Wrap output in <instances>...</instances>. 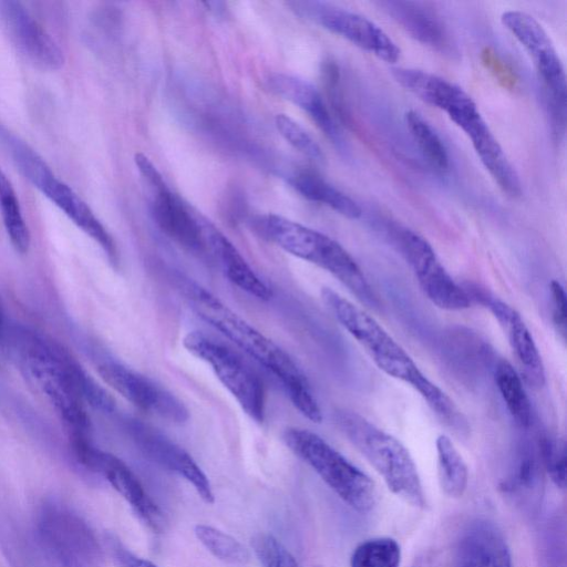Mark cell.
<instances>
[{
    "label": "cell",
    "mask_w": 567,
    "mask_h": 567,
    "mask_svg": "<svg viewBox=\"0 0 567 567\" xmlns=\"http://www.w3.org/2000/svg\"><path fill=\"white\" fill-rule=\"evenodd\" d=\"M4 343L23 374L45 396L68 427L72 445L90 442L85 401L104 410L114 400L91 380L61 344L25 327L6 329Z\"/></svg>",
    "instance_id": "cell-1"
},
{
    "label": "cell",
    "mask_w": 567,
    "mask_h": 567,
    "mask_svg": "<svg viewBox=\"0 0 567 567\" xmlns=\"http://www.w3.org/2000/svg\"><path fill=\"white\" fill-rule=\"evenodd\" d=\"M179 287L199 318L280 381L291 403L305 417L315 423L322 421V411L306 374L284 349L197 282L179 279Z\"/></svg>",
    "instance_id": "cell-2"
},
{
    "label": "cell",
    "mask_w": 567,
    "mask_h": 567,
    "mask_svg": "<svg viewBox=\"0 0 567 567\" xmlns=\"http://www.w3.org/2000/svg\"><path fill=\"white\" fill-rule=\"evenodd\" d=\"M321 299L378 369L413 388L447 426L460 432L466 429V420L453 400L419 369L410 354L371 315L327 287L321 289Z\"/></svg>",
    "instance_id": "cell-3"
},
{
    "label": "cell",
    "mask_w": 567,
    "mask_h": 567,
    "mask_svg": "<svg viewBox=\"0 0 567 567\" xmlns=\"http://www.w3.org/2000/svg\"><path fill=\"white\" fill-rule=\"evenodd\" d=\"M394 80L426 104L446 113L471 140L481 163L504 194L513 198L522 195L516 169L476 103L461 86L433 73L411 68L399 69Z\"/></svg>",
    "instance_id": "cell-4"
},
{
    "label": "cell",
    "mask_w": 567,
    "mask_h": 567,
    "mask_svg": "<svg viewBox=\"0 0 567 567\" xmlns=\"http://www.w3.org/2000/svg\"><path fill=\"white\" fill-rule=\"evenodd\" d=\"M258 229L285 251L331 274L361 302L378 307L379 300L353 257L334 239L278 215H267Z\"/></svg>",
    "instance_id": "cell-5"
},
{
    "label": "cell",
    "mask_w": 567,
    "mask_h": 567,
    "mask_svg": "<svg viewBox=\"0 0 567 567\" xmlns=\"http://www.w3.org/2000/svg\"><path fill=\"white\" fill-rule=\"evenodd\" d=\"M339 423L350 442L382 476L394 495L413 507H425V494L416 465L396 437L358 413L340 414Z\"/></svg>",
    "instance_id": "cell-6"
},
{
    "label": "cell",
    "mask_w": 567,
    "mask_h": 567,
    "mask_svg": "<svg viewBox=\"0 0 567 567\" xmlns=\"http://www.w3.org/2000/svg\"><path fill=\"white\" fill-rule=\"evenodd\" d=\"M284 441L350 507L360 513L374 507L378 498L374 482L320 435L307 429L289 427Z\"/></svg>",
    "instance_id": "cell-7"
},
{
    "label": "cell",
    "mask_w": 567,
    "mask_h": 567,
    "mask_svg": "<svg viewBox=\"0 0 567 567\" xmlns=\"http://www.w3.org/2000/svg\"><path fill=\"white\" fill-rule=\"evenodd\" d=\"M501 22L530 56L544 87L554 134H564L566 118V74L563 62L545 29L520 10L502 13Z\"/></svg>",
    "instance_id": "cell-8"
},
{
    "label": "cell",
    "mask_w": 567,
    "mask_h": 567,
    "mask_svg": "<svg viewBox=\"0 0 567 567\" xmlns=\"http://www.w3.org/2000/svg\"><path fill=\"white\" fill-rule=\"evenodd\" d=\"M39 540L56 567H92L101 547L90 525L71 507L45 502L37 516Z\"/></svg>",
    "instance_id": "cell-9"
},
{
    "label": "cell",
    "mask_w": 567,
    "mask_h": 567,
    "mask_svg": "<svg viewBox=\"0 0 567 567\" xmlns=\"http://www.w3.org/2000/svg\"><path fill=\"white\" fill-rule=\"evenodd\" d=\"M184 347L207 363L243 411L261 423L266 414V393L258 374L235 351L199 331L187 333Z\"/></svg>",
    "instance_id": "cell-10"
},
{
    "label": "cell",
    "mask_w": 567,
    "mask_h": 567,
    "mask_svg": "<svg viewBox=\"0 0 567 567\" xmlns=\"http://www.w3.org/2000/svg\"><path fill=\"white\" fill-rule=\"evenodd\" d=\"M394 238L423 293L432 303L450 311L471 306L466 289L452 278L424 237L409 228H399Z\"/></svg>",
    "instance_id": "cell-11"
},
{
    "label": "cell",
    "mask_w": 567,
    "mask_h": 567,
    "mask_svg": "<svg viewBox=\"0 0 567 567\" xmlns=\"http://www.w3.org/2000/svg\"><path fill=\"white\" fill-rule=\"evenodd\" d=\"M288 6L298 16L319 24L386 63H395L400 59L399 45L381 27L359 13L319 1H292Z\"/></svg>",
    "instance_id": "cell-12"
},
{
    "label": "cell",
    "mask_w": 567,
    "mask_h": 567,
    "mask_svg": "<svg viewBox=\"0 0 567 567\" xmlns=\"http://www.w3.org/2000/svg\"><path fill=\"white\" fill-rule=\"evenodd\" d=\"M134 162L140 174L154 192L152 215L161 230L185 249L205 254L206 246L199 224V214L172 193L147 156L136 153Z\"/></svg>",
    "instance_id": "cell-13"
},
{
    "label": "cell",
    "mask_w": 567,
    "mask_h": 567,
    "mask_svg": "<svg viewBox=\"0 0 567 567\" xmlns=\"http://www.w3.org/2000/svg\"><path fill=\"white\" fill-rule=\"evenodd\" d=\"M97 371L112 389L137 409L172 423L188 420L184 403L152 379L112 361L100 364Z\"/></svg>",
    "instance_id": "cell-14"
},
{
    "label": "cell",
    "mask_w": 567,
    "mask_h": 567,
    "mask_svg": "<svg viewBox=\"0 0 567 567\" xmlns=\"http://www.w3.org/2000/svg\"><path fill=\"white\" fill-rule=\"evenodd\" d=\"M75 455L82 464L101 473L106 478L148 529L156 534L166 529L167 520L164 513L146 493L137 476L122 460L96 449L92 444L85 446Z\"/></svg>",
    "instance_id": "cell-15"
},
{
    "label": "cell",
    "mask_w": 567,
    "mask_h": 567,
    "mask_svg": "<svg viewBox=\"0 0 567 567\" xmlns=\"http://www.w3.org/2000/svg\"><path fill=\"white\" fill-rule=\"evenodd\" d=\"M127 430L134 444L146 458L186 480L206 504L214 503L215 497L208 477L182 446L157 429L138 420L131 421Z\"/></svg>",
    "instance_id": "cell-16"
},
{
    "label": "cell",
    "mask_w": 567,
    "mask_h": 567,
    "mask_svg": "<svg viewBox=\"0 0 567 567\" xmlns=\"http://www.w3.org/2000/svg\"><path fill=\"white\" fill-rule=\"evenodd\" d=\"M25 178L95 240L112 262L117 261L116 245L106 228L90 206L70 186L60 181L43 159L30 168Z\"/></svg>",
    "instance_id": "cell-17"
},
{
    "label": "cell",
    "mask_w": 567,
    "mask_h": 567,
    "mask_svg": "<svg viewBox=\"0 0 567 567\" xmlns=\"http://www.w3.org/2000/svg\"><path fill=\"white\" fill-rule=\"evenodd\" d=\"M0 17L10 41L29 62L48 71L63 66V51L22 3L1 2Z\"/></svg>",
    "instance_id": "cell-18"
},
{
    "label": "cell",
    "mask_w": 567,
    "mask_h": 567,
    "mask_svg": "<svg viewBox=\"0 0 567 567\" xmlns=\"http://www.w3.org/2000/svg\"><path fill=\"white\" fill-rule=\"evenodd\" d=\"M493 313L505 332L525 380L535 388L545 383V369L535 340L522 316L508 303L485 293H473ZM471 298V299H472Z\"/></svg>",
    "instance_id": "cell-19"
},
{
    "label": "cell",
    "mask_w": 567,
    "mask_h": 567,
    "mask_svg": "<svg viewBox=\"0 0 567 567\" xmlns=\"http://www.w3.org/2000/svg\"><path fill=\"white\" fill-rule=\"evenodd\" d=\"M379 6L413 39L442 54L454 53L455 45L444 21L425 3L390 0Z\"/></svg>",
    "instance_id": "cell-20"
},
{
    "label": "cell",
    "mask_w": 567,
    "mask_h": 567,
    "mask_svg": "<svg viewBox=\"0 0 567 567\" xmlns=\"http://www.w3.org/2000/svg\"><path fill=\"white\" fill-rule=\"evenodd\" d=\"M206 251L218 264L227 279L240 290L258 298L269 300L271 289L257 276L234 244L207 218L198 215Z\"/></svg>",
    "instance_id": "cell-21"
},
{
    "label": "cell",
    "mask_w": 567,
    "mask_h": 567,
    "mask_svg": "<svg viewBox=\"0 0 567 567\" xmlns=\"http://www.w3.org/2000/svg\"><path fill=\"white\" fill-rule=\"evenodd\" d=\"M268 89L293 103L305 111L321 132L341 151L347 150V143L331 116L319 90L309 81L286 73L269 74L266 80Z\"/></svg>",
    "instance_id": "cell-22"
},
{
    "label": "cell",
    "mask_w": 567,
    "mask_h": 567,
    "mask_svg": "<svg viewBox=\"0 0 567 567\" xmlns=\"http://www.w3.org/2000/svg\"><path fill=\"white\" fill-rule=\"evenodd\" d=\"M456 567H513L502 534L486 522L472 524L462 535L456 550Z\"/></svg>",
    "instance_id": "cell-23"
},
{
    "label": "cell",
    "mask_w": 567,
    "mask_h": 567,
    "mask_svg": "<svg viewBox=\"0 0 567 567\" xmlns=\"http://www.w3.org/2000/svg\"><path fill=\"white\" fill-rule=\"evenodd\" d=\"M288 182L307 199L324 205L347 218L358 219L362 215V209L355 200L313 172H295Z\"/></svg>",
    "instance_id": "cell-24"
},
{
    "label": "cell",
    "mask_w": 567,
    "mask_h": 567,
    "mask_svg": "<svg viewBox=\"0 0 567 567\" xmlns=\"http://www.w3.org/2000/svg\"><path fill=\"white\" fill-rule=\"evenodd\" d=\"M494 379L498 392L513 420L522 427L532 423V405L522 378L506 360L496 363Z\"/></svg>",
    "instance_id": "cell-25"
},
{
    "label": "cell",
    "mask_w": 567,
    "mask_h": 567,
    "mask_svg": "<svg viewBox=\"0 0 567 567\" xmlns=\"http://www.w3.org/2000/svg\"><path fill=\"white\" fill-rule=\"evenodd\" d=\"M440 486L452 498L463 496L468 482V470L452 440L440 434L435 441Z\"/></svg>",
    "instance_id": "cell-26"
},
{
    "label": "cell",
    "mask_w": 567,
    "mask_h": 567,
    "mask_svg": "<svg viewBox=\"0 0 567 567\" xmlns=\"http://www.w3.org/2000/svg\"><path fill=\"white\" fill-rule=\"evenodd\" d=\"M406 127L427 163L444 173L450 168V156L443 141L433 126L416 111L404 114Z\"/></svg>",
    "instance_id": "cell-27"
},
{
    "label": "cell",
    "mask_w": 567,
    "mask_h": 567,
    "mask_svg": "<svg viewBox=\"0 0 567 567\" xmlns=\"http://www.w3.org/2000/svg\"><path fill=\"white\" fill-rule=\"evenodd\" d=\"M198 542L217 559L234 566L250 560L249 550L236 538L209 525L198 524L194 529Z\"/></svg>",
    "instance_id": "cell-28"
},
{
    "label": "cell",
    "mask_w": 567,
    "mask_h": 567,
    "mask_svg": "<svg viewBox=\"0 0 567 567\" xmlns=\"http://www.w3.org/2000/svg\"><path fill=\"white\" fill-rule=\"evenodd\" d=\"M401 549L389 537H377L362 542L350 558V567H399Z\"/></svg>",
    "instance_id": "cell-29"
},
{
    "label": "cell",
    "mask_w": 567,
    "mask_h": 567,
    "mask_svg": "<svg viewBox=\"0 0 567 567\" xmlns=\"http://www.w3.org/2000/svg\"><path fill=\"white\" fill-rule=\"evenodd\" d=\"M251 547L262 567H299L287 547L269 533H257Z\"/></svg>",
    "instance_id": "cell-30"
},
{
    "label": "cell",
    "mask_w": 567,
    "mask_h": 567,
    "mask_svg": "<svg viewBox=\"0 0 567 567\" xmlns=\"http://www.w3.org/2000/svg\"><path fill=\"white\" fill-rule=\"evenodd\" d=\"M275 125L280 135L297 151L307 157L322 162L323 153L312 136L293 118L280 113L275 117Z\"/></svg>",
    "instance_id": "cell-31"
},
{
    "label": "cell",
    "mask_w": 567,
    "mask_h": 567,
    "mask_svg": "<svg viewBox=\"0 0 567 567\" xmlns=\"http://www.w3.org/2000/svg\"><path fill=\"white\" fill-rule=\"evenodd\" d=\"M0 209L3 225L12 246L20 254L27 252L30 247V233L17 196L1 202Z\"/></svg>",
    "instance_id": "cell-32"
},
{
    "label": "cell",
    "mask_w": 567,
    "mask_h": 567,
    "mask_svg": "<svg viewBox=\"0 0 567 567\" xmlns=\"http://www.w3.org/2000/svg\"><path fill=\"white\" fill-rule=\"evenodd\" d=\"M539 454L544 467L556 486H566V445L557 437H544L539 443Z\"/></svg>",
    "instance_id": "cell-33"
},
{
    "label": "cell",
    "mask_w": 567,
    "mask_h": 567,
    "mask_svg": "<svg viewBox=\"0 0 567 567\" xmlns=\"http://www.w3.org/2000/svg\"><path fill=\"white\" fill-rule=\"evenodd\" d=\"M550 296L553 305V321L561 338L566 337V292L558 280L550 281Z\"/></svg>",
    "instance_id": "cell-34"
},
{
    "label": "cell",
    "mask_w": 567,
    "mask_h": 567,
    "mask_svg": "<svg viewBox=\"0 0 567 567\" xmlns=\"http://www.w3.org/2000/svg\"><path fill=\"white\" fill-rule=\"evenodd\" d=\"M111 549L118 567H158L151 560L133 554L118 543L113 542Z\"/></svg>",
    "instance_id": "cell-35"
},
{
    "label": "cell",
    "mask_w": 567,
    "mask_h": 567,
    "mask_svg": "<svg viewBox=\"0 0 567 567\" xmlns=\"http://www.w3.org/2000/svg\"><path fill=\"white\" fill-rule=\"evenodd\" d=\"M11 197H16V192L8 177L0 168V203Z\"/></svg>",
    "instance_id": "cell-36"
},
{
    "label": "cell",
    "mask_w": 567,
    "mask_h": 567,
    "mask_svg": "<svg viewBox=\"0 0 567 567\" xmlns=\"http://www.w3.org/2000/svg\"><path fill=\"white\" fill-rule=\"evenodd\" d=\"M6 329H7V326H6V320H4L3 308L0 302V343H2V341H3Z\"/></svg>",
    "instance_id": "cell-37"
}]
</instances>
